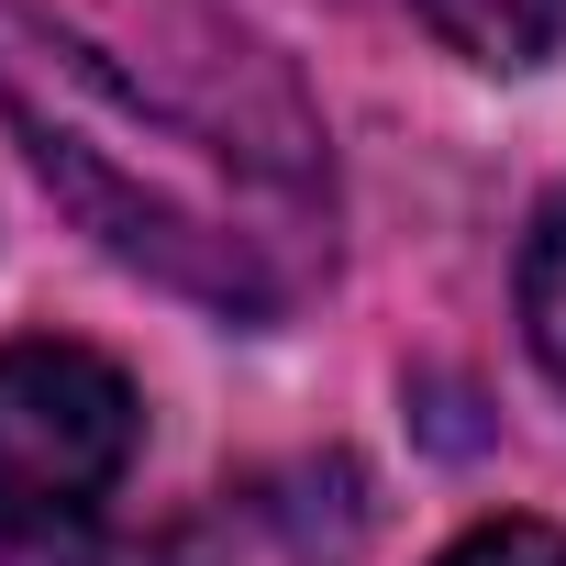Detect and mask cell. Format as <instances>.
<instances>
[{"mask_svg":"<svg viewBox=\"0 0 566 566\" xmlns=\"http://www.w3.org/2000/svg\"><path fill=\"white\" fill-rule=\"evenodd\" d=\"M0 112L56 178V200L112 255L156 266L167 290H189L233 323H266L312 277V233H323L312 167L244 156V134L167 112L101 45H78L67 23L23 12V0H0Z\"/></svg>","mask_w":566,"mask_h":566,"instance_id":"6da1fadb","label":"cell"},{"mask_svg":"<svg viewBox=\"0 0 566 566\" xmlns=\"http://www.w3.org/2000/svg\"><path fill=\"white\" fill-rule=\"evenodd\" d=\"M134 467V378L90 345H0V544L101 511Z\"/></svg>","mask_w":566,"mask_h":566,"instance_id":"7a4b0ae2","label":"cell"},{"mask_svg":"<svg viewBox=\"0 0 566 566\" xmlns=\"http://www.w3.org/2000/svg\"><path fill=\"white\" fill-rule=\"evenodd\" d=\"M411 12L433 23V45H455L467 67H500V78H522L566 45V0H411Z\"/></svg>","mask_w":566,"mask_h":566,"instance_id":"3957f363","label":"cell"},{"mask_svg":"<svg viewBox=\"0 0 566 566\" xmlns=\"http://www.w3.org/2000/svg\"><path fill=\"white\" fill-rule=\"evenodd\" d=\"M522 334H533L544 378L566 389V200L533 222V255H522Z\"/></svg>","mask_w":566,"mask_h":566,"instance_id":"277c9868","label":"cell"},{"mask_svg":"<svg viewBox=\"0 0 566 566\" xmlns=\"http://www.w3.org/2000/svg\"><path fill=\"white\" fill-rule=\"evenodd\" d=\"M0 566H189L167 533H101V522H67V533H34V544H0Z\"/></svg>","mask_w":566,"mask_h":566,"instance_id":"5b68a950","label":"cell"},{"mask_svg":"<svg viewBox=\"0 0 566 566\" xmlns=\"http://www.w3.org/2000/svg\"><path fill=\"white\" fill-rule=\"evenodd\" d=\"M444 566H566V533H555V522H489V533H467Z\"/></svg>","mask_w":566,"mask_h":566,"instance_id":"8992f818","label":"cell"}]
</instances>
